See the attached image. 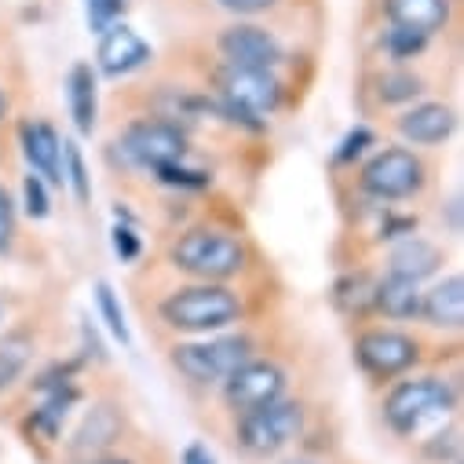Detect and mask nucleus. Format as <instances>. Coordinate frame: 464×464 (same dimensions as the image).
<instances>
[{
  "label": "nucleus",
  "mask_w": 464,
  "mask_h": 464,
  "mask_svg": "<svg viewBox=\"0 0 464 464\" xmlns=\"http://www.w3.org/2000/svg\"><path fill=\"white\" fill-rule=\"evenodd\" d=\"M238 314H242L238 293H230L219 282L176 289L161 304V318L179 333H216V329H227L230 322H238Z\"/></svg>",
  "instance_id": "nucleus-1"
},
{
  "label": "nucleus",
  "mask_w": 464,
  "mask_h": 464,
  "mask_svg": "<svg viewBox=\"0 0 464 464\" xmlns=\"http://www.w3.org/2000/svg\"><path fill=\"white\" fill-rule=\"evenodd\" d=\"M282 102V84L271 70H249V66H227L219 73V110L227 121L264 129V118L275 113Z\"/></svg>",
  "instance_id": "nucleus-2"
},
{
  "label": "nucleus",
  "mask_w": 464,
  "mask_h": 464,
  "mask_svg": "<svg viewBox=\"0 0 464 464\" xmlns=\"http://www.w3.org/2000/svg\"><path fill=\"white\" fill-rule=\"evenodd\" d=\"M457 406L450 381L442 377H413L392 388L384 399V417L399 435H420L424 428L439 424Z\"/></svg>",
  "instance_id": "nucleus-3"
},
{
  "label": "nucleus",
  "mask_w": 464,
  "mask_h": 464,
  "mask_svg": "<svg viewBox=\"0 0 464 464\" xmlns=\"http://www.w3.org/2000/svg\"><path fill=\"white\" fill-rule=\"evenodd\" d=\"M172 264L201 282H227L246 267V249L238 238L223 235V230L198 227L172 246Z\"/></svg>",
  "instance_id": "nucleus-4"
},
{
  "label": "nucleus",
  "mask_w": 464,
  "mask_h": 464,
  "mask_svg": "<svg viewBox=\"0 0 464 464\" xmlns=\"http://www.w3.org/2000/svg\"><path fill=\"white\" fill-rule=\"evenodd\" d=\"M253 359L249 336H212L172 347V366L194 384H223L238 366Z\"/></svg>",
  "instance_id": "nucleus-5"
},
{
  "label": "nucleus",
  "mask_w": 464,
  "mask_h": 464,
  "mask_svg": "<svg viewBox=\"0 0 464 464\" xmlns=\"http://www.w3.org/2000/svg\"><path fill=\"white\" fill-rule=\"evenodd\" d=\"M304 428V410L296 402H267L260 410H249L242 413V424H238V442L256 453V457H267V453H278L282 446H289Z\"/></svg>",
  "instance_id": "nucleus-6"
},
{
  "label": "nucleus",
  "mask_w": 464,
  "mask_h": 464,
  "mask_svg": "<svg viewBox=\"0 0 464 464\" xmlns=\"http://www.w3.org/2000/svg\"><path fill=\"white\" fill-rule=\"evenodd\" d=\"M362 187H366V194H373L381 201L413 198L424 187V165H420V158L413 150H402V147L381 150L362 169Z\"/></svg>",
  "instance_id": "nucleus-7"
},
{
  "label": "nucleus",
  "mask_w": 464,
  "mask_h": 464,
  "mask_svg": "<svg viewBox=\"0 0 464 464\" xmlns=\"http://www.w3.org/2000/svg\"><path fill=\"white\" fill-rule=\"evenodd\" d=\"M121 150L132 165L140 169H161L169 161H183L187 154V136L172 121H136L121 136Z\"/></svg>",
  "instance_id": "nucleus-8"
},
{
  "label": "nucleus",
  "mask_w": 464,
  "mask_h": 464,
  "mask_svg": "<svg viewBox=\"0 0 464 464\" xmlns=\"http://www.w3.org/2000/svg\"><path fill=\"white\" fill-rule=\"evenodd\" d=\"M355 359L373 381H392L417 362V340L395 329H370L355 340Z\"/></svg>",
  "instance_id": "nucleus-9"
},
{
  "label": "nucleus",
  "mask_w": 464,
  "mask_h": 464,
  "mask_svg": "<svg viewBox=\"0 0 464 464\" xmlns=\"http://www.w3.org/2000/svg\"><path fill=\"white\" fill-rule=\"evenodd\" d=\"M282 392H285V373L275 362H256V359H249L246 366H238L223 381V395L238 413L260 410V406L282 399Z\"/></svg>",
  "instance_id": "nucleus-10"
},
{
  "label": "nucleus",
  "mask_w": 464,
  "mask_h": 464,
  "mask_svg": "<svg viewBox=\"0 0 464 464\" xmlns=\"http://www.w3.org/2000/svg\"><path fill=\"white\" fill-rule=\"evenodd\" d=\"M219 52H223L227 66L275 70L282 63V44L260 26H230V30H223Z\"/></svg>",
  "instance_id": "nucleus-11"
},
{
  "label": "nucleus",
  "mask_w": 464,
  "mask_h": 464,
  "mask_svg": "<svg viewBox=\"0 0 464 464\" xmlns=\"http://www.w3.org/2000/svg\"><path fill=\"white\" fill-rule=\"evenodd\" d=\"M147 59H150V44L136 30L118 26V23L102 30V41H99V70L106 77H125V73L140 70Z\"/></svg>",
  "instance_id": "nucleus-12"
},
{
  "label": "nucleus",
  "mask_w": 464,
  "mask_h": 464,
  "mask_svg": "<svg viewBox=\"0 0 464 464\" xmlns=\"http://www.w3.org/2000/svg\"><path fill=\"white\" fill-rule=\"evenodd\" d=\"M453 110L442 106V102H420L413 110H406L399 118V132L402 140L417 143V147H435V143H446L453 136Z\"/></svg>",
  "instance_id": "nucleus-13"
},
{
  "label": "nucleus",
  "mask_w": 464,
  "mask_h": 464,
  "mask_svg": "<svg viewBox=\"0 0 464 464\" xmlns=\"http://www.w3.org/2000/svg\"><path fill=\"white\" fill-rule=\"evenodd\" d=\"M23 154L30 161V169L44 179V183H63V143L59 132L44 121H26L23 125Z\"/></svg>",
  "instance_id": "nucleus-14"
},
{
  "label": "nucleus",
  "mask_w": 464,
  "mask_h": 464,
  "mask_svg": "<svg viewBox=\"0 0 464 464\" xmlns=\"http://www.w3.org/2000/svg\"><path fill=\"white\" fill-rule=\"evenodd\" d=\"M420 314L435 329H460V322H464V278L450 275L431 293H424L420 296Z\"/></svg>",
  "instance_id": "nucleus-15"
},
{
  "label": "nucleus",
  "mask_w": 464,
  "mask_h": 464,
  "mask_svg": "<svg viewBox=\"0 0 464 464\" xmlns=\"http://www.w3.org/2000/svg\"><path fill=\"white\" fill-rule=\"evenodd\" d=\"M388 19L392 26H406L431 37L450 19V0H388Z\"/></svg>",
  "instance_id": "nucleus-16"
},
{
  "label": "nucleus",
  "mask_w": 464,
  "mask_h": 464,
  "mask_svg": "<svg viewBox=\"0 0 464 464\" xmlns=\"http://www.w3.org/2000/svg\"><path fill=\"white\" fill-rule=\"evenodd\" d=\"M70 113L81 136H92L95 118H99V88H95V73L88 63H77L70 70Z\"/></svg>",
  "instance_id": "nucleus-17"
},
{
  "label": "nucleus",
  "mask_w": 464,
  "mask_h": 464,
  "mask_svg": "<svg viewBox=\"0 0 464 464\" xmlns=\"http://www.w3.org/2000/svg\"><path fill=\"white\" fill-rule=\"evenodd\" d=\"M439 264H442L439 246H431V242H424V238H402V242L392 249V275H402V278H413V282L435 275Z\"/></svg>",
  "instance_id": "nucleus-18"
},
{
  "label": "nucleus",
  "mask_w": 464,
  "mask_h": 464,
  "mask_svg": "<svg viewBox=\"0 0 464 464\" xmlns=\"http://www.w3.org/2000/svg\"><path fill=\"white\" fill-rule=\"evenodd\" d=\"M373 304L388 318H413V314H420V289H417L413 278L388 275L384 282L373 285Z\"/></svg>",
  "instance_id": "nucleus-19"
},
{
  "label": "nucleus",
  "mask_w": 464,
  "mask_h": 464,
  "mask_svg": "<svg viewBox=\"0 0 464 464\" xmlns=\"http://www.w3.org/2000/svg\"><path fill=\"white\" fill-rule=\"evenodd\" d=\"M30 355H34V340L26 333H8L0 340V392L30 366Z\"/></svg>",
  "instance_id": "nucleus-20"
},
{
  "label": "nucleus",
  "mask_w": 464,
  "mask_h": 464,
  "mask_svg": "<svg viewBox=\"0 0 464 464\" xmlns=\"http://www.w3.org/2000/svg\"><path fill=\"white\" fill-rule=\"evenodd\" d=\"M118 431H121L118 413H113L110 406H95V410L88 413L84 428L77 431V450H88V446L99 450V446H106V442L118 439Z\"/></svg>",
  "instance_id": "nucleus-21"
},
{
  "label": "nucleus",
  "mask_w": 464,
  "mask_h": 464,
  "mask_svg": "<svg viewBox=\"0 0 464 464\" xmlns=\"http://www.w3.org/2000/svg\"><path fill=\"white\" fill-rule=\"evenodd\" d=\"M95 300H99V314H102L106 329H110L113 336H118L121 343H129V340H132V333H129V322H125V311H121L118 293H113L106 282H99V285H95Z\"/></svg>",
  "instance_id": "nucleus-22"
},
{
  "label": "nucleus",
  "mask_w": 464,
  "mask_h": 464,
  "mask_svg": "<svg viewBox=\"0 0 464 464\" xmlns=\"http://www.w3.org/2000/svg\"><path fill=\"white\" fill-rule=\"evenodd\" d=\"M63 179H70L77 201H88L92 198V183H88V169H84V158L73 143H63Z\"/></svg>",
  "instance_id": "nucleus-23"
},
{
  "label": "nucleus",
  "mask_w": 464,
  "mask_h": 464,
  "mask_svg": "<svg viewBox=\"0 0 464 464\" xmlns=\"http://www.w3.org/2000/svg\"><path fill=\"white\" fill-rule=\"evenodd\" d=\"M424 44H428V37L417 34V30H406V26H392L388 37H384V48H388L392 59H413V55L424 52Z\"/></svg>",
  "instance_id": "nucleus-24"
},
{
  "label": "nucleus",
  "mask_w": 464,
  "mask_h": 464,
  "mask_svg": "<svg viewBox=\"0 0 464 464\" xmlns=\"http://www.w3.org/2000/svg\"><path fill=\"white\" fill-rule=\"evenodd\" d=\"M377 92H381L384 102H406V99L420 95V77H413L406 70H395V73H384L381 77V88Z\"/></svg>",
  "instance_id": "nucleus-25"
},
{
  "label": "nucleus",
  "mask_w": 464,
  "mask_h": 464,
  "mask_svg": "<svg viewBox=\"0 0 464 464\" xmlns=\"http://www.w3.org/2000/svg\"><path fill=\"white\" fill-rule=\"evenodd\" d=\"M154 176H158L161 183H169V187H205V183H208V172L187 169L183 161H169V165L154 169Z\"/></svg>",
  "instance_id": "nucleus-26"
},
{
  "label": "nucleus",
  "mask_w": 464,
  "mask_h": 464,
  "mask_svg": "<svg viewBox=\"0 0 464 464\" xmlns=\"http://www.w3.org/2000/svg\"><path fill=\"white\" fill-rule=\"evenodd\" d=\"M23 205L34 219H44L52 212V198H48V183L41 176H26L23 179Z\"/></svg>",
  "instance_id": "nucleus-27"
},
{
  "label": "nucleus",
  "mask_w": 464,
  "mask_h": 464,
  "mask_svg": "<svg viewBox=\"0 0 464 464\" xmlns=\"http://www.w3.org/2000/svg\"><path fill=\"white\" fill-rule=\"evenodd\" d=\"M125 5H129V0H84V8H88V26L102 34L106 26H113V23L121 19Z\"/></svg>",
  "instance_id": "nucleus-28"
},
{
  "label": "nucleus",
  "mask_w": 464,
  "mask_h": 464,
  "mask_svg": "<svg viewBox=\"0 0 464 464\" xmlns=\"http://www.w3.org/2000/svg\"><path fill=\"white\" fill-rule=\"evenodd\" d=\"M70 406H73V392H63V388H59V392L41 406V413H37V428H44L48 435H55V431H59V420L66 417Z\"/></svg>",
  "instance_id": "nucleus-29"
},
{
  "label": "nucleus",
  "mask_w": 464,
  "mask_h": 464,
  "mask_svg": "<svg viewBox=\"0 0 464 464\" xmlns=\"http://www.w3.org/2000/svg\"><path fill=\"white\" fill-rule=\"evenodd\" d=\"M140 249H143V242H140V235L132 227H125V223L113 227V253H118L125 264H132L140 256Z\"/></svg>",
  "instance_id": "nucleus-30"
},
{
  "label": "nucleus",
  "mask_w": 464,
  "mask_h": 464,
  "mask_svg": "<svg viewBox=\"0 0 464 464\" xmlns=\"http://www.w3.org/2000/svg\"><path fill=\"white\" fill-rule=\"evenodd\" d=\"M366 147H373V132H370V129H355L352 136H347V140L340 143L336 161H352V158H359Z\"/></svg>",
  "instance_id": "nucleus-31"
},
{
  "label": "nucleus",
  "mask_w": 464,
  "mask_h": 464,
  "mask_svg": "<svg viewBox=\"0 0 464 464\" xmlns=\"http://www.w3.org/2000/svg\"><path fill=\"white\" fill-rule=\"evenodd\" d=\"M12 223H15V208H12L8 190L0 187V249H5V246H8V238H12Z\"/></svg>",
  "instance_id": "nucleus-32"
},
{
  "label": "nucleus",
  "mask_w": 464,
  "mask_h": 464,
  "mask_svg": "<svg viewBox=\"0 0 464 464\" xmlns=\"http://www.w3.org/2000/svg\"><path fill=\"white\" fill-rule=\"evenodd\" d=\"M271 5H278V0H219V8L238 15H256V12H267Z\"/></svg>",
  "instance_id": "nucleus-33"
},
{
  "label": "nucleus",
  "mask_w": 464,
  "mask_h": 464,
  "mask_svg": "<svg viewBox=\"0 0 464 464\" xmlns=\"http://www.w3.org/2000/svg\"><path fill=\"white\" fill-rule=\"evenodd\" d=\"M183 464H216V457H212V450L205 442H190L183 450Z\"/></svg>",
  "instance_id": "nucleus-34"
},
{
  "label": "nucleus",
  "mask_w": 464,
  "mask_h": 464,
  "mask_svg": "<svg viewBox=\"0 0 464 464\" xmlns=\"http://www.w3.org/2000/svg\"><path fill=\"white\" fill-rule=\"evenodd\" d=\"M5 113H8V95L0 92V121H5Z\"/></svg>",
  "instance_id": "nucleus-35"
},
{
  "label": "nucleus",
  "mask_w": 464,
  "mask_h": 464,
  "mask_svg": "<svg viewBox=\"0 0 464 464\" xmlns=\"http://www.w3.org/2000/svg\"><path fill=\"white\" fill-rule=\"evenodd\" d=\"M99 464H132V460H125V457H110V460H99Z\"/></svg>",
  "instance_id": "nucleus-36"
},
{
  "label": "nucleus",
  "mask_w": 464,
  "mask_h": 464,
  "mask_svg": "<svg viewBox=\"0 0 464 464\" xmlns=\"http://www.w3.org/2000/svg\"><path fill=\"white\" fill-rule=\"evenodd\" d=\"M285 464H314V460H285Z\"/></svg>",
  "instance_id": "nucleus-37"
}]
</instances>
